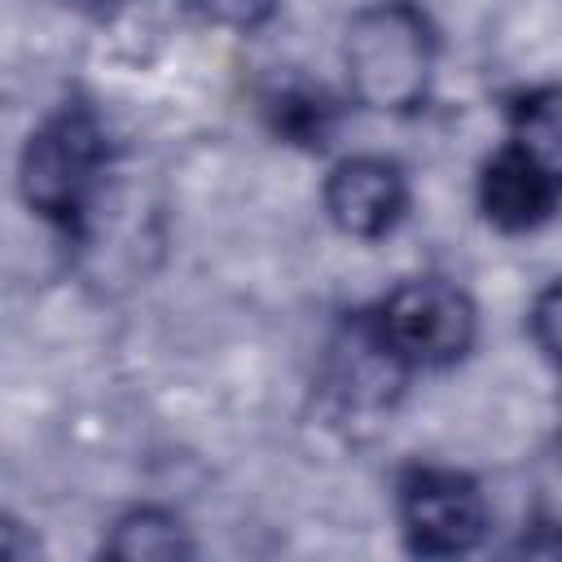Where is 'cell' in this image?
<instances>
[{"mask_svg":"<svg viewBox=\"0 0 562 562\" xmlns=\"http://www.w3.org/2000/svg\"><path fill=\"white\" fill-rule=\"evenodd\" d=\"M325 211L338 233L356 241L386 237L408 211V180L391 158L356 154L325 176Z\"/></svg>","mask_w":562,"mask_h":562,"instance_id":"5b68a950","label":"cell"},{"mask_svg":"<svg viewBox=\"0 0 562 562\" xmlns=\"http://www.w3.org/2000/svg\"><path fill=\"white\" fill-rule=\"evenodd\" d=\"M531 334H536L540 351L553 364H562V281H553L549 290L536 294V303H531Z\"/></svg>","mask_w":562,"mask_h":562,"instance_id":"8fae6325","label":"cell"},{"mask_svg":"<svg viewBox=\"0 0 562 562\" xmlns=\"http://www.w3.org/2000/svg\"><path fill=\"white\" fill-rule=\"evenodd\" d=\"M101 180H105V136L83 105H66L31 132L18 162V184L26 206L44 224L61 233H79L101 198Z\"/></svg>","mask_w":562,"mask_h":562,"instance_id":"7a4b0ae2","label":"cell"},{"mask_svg":"<svg viewBox=\"0 0 562 562\" xmlns=\"http://www.w3.org/2000/svg\"><path fill=\"white\" fill-rule=\"evenodd\" d=\"M558 193H562V180L549 176L540 162H531L514 145L492 154L479 176V206H483L487 224H496L505 233H527V228L544 224L558 206Z\"/></svg>","mask_w":562,"mask_h":562,"instance_id":"52a82bcc","label":"cell"},{"mask_svg":"<svg viewBox=\"0 0 562 562\" xmlns=\"http://www.w3.org/2000/svg\"><path fill=\"white\" fill-rule=\"evenodd\" d=\"M373 325L408 369H443L470 351L479 316L461 285L422 277L391 290L373 307Z\"/></svg>","mask_w":562,"mask_h":562,"instance_id":"3957f363","label":"cell"},{"mask_svg":"<svg viewBox=\"0 0 562 562\" xmlns=\"http://www.w3.org/2000/svg\"><path fill=\"white\" fill-rule=\"evenodd\" d=\"M408 373L413 369L378 334L373 312H360L356 321H347L329 342L325 386L342 408H386L408 382Z\"/></svg>","mask_w":562,"mask_h":562,"instance_id":"8992f818","label":"cell"},{"mask_svg":"<svg viewBox=\"0 0 562 562\" xmlns=\"http://www.w3.org/2000/svg\"><path fill=\"white\" fill-rule=\"evenodd\" d=\"M400 522L417 553H470L487 536V501L457 470H413L400 487Z\"/></svg>","mask_w":562,"mask_h":562,"instance_id":"277c9868","label":"cell"},{"mask_svg":"<svg viewBox=\"0 0 562 562\" xmlns=\"http://www.w3.org/2000/svg\"><path fill=\"white\" fill-rule=\"evenodd\" d=\"M198 13L215 26H228V31H255L263 26L281 0H193Z\"/></svg>","mask_w":562,"mask_h":562,"instance_id":"30bf717a","label":"cell"},{"mask_svg":"<svg viewBox=\"0 0 562 562\" xmlns=\"http://www.w3.org/2000/svg\"><path fill=\"white\" fill-rule=\"evenodd\" d=\"M325 119H329V105L321 97H294V92H281L277 101V123L281 132L290 136H303V140H321L325 136Z\"/></svg>","mask_w":562,"mask_h":562,"instance_id":"7c38bea8","label":"cell"},{"mask_svg":"<svg viewBox=\"0 0 562 562\" xmlns=\"http://www.w3.org/2000/svg\"><path fill=\"white\" fill-rule=\"evenodd\" d=\"M105 553L123 558V562H176V558L193 553V540L176 514L154 509V505H136L110 527Z\"/></svg>","mask_w":562,"mask_h":562,"instance_id":"ba28073f","label":"cell"},{"mask_svg":"<svg viewBox=\"0 0 562 562\" xmlns=\"http://www.w3.org/2000/svg\"><path fill=\"white\" fill-rule=\"evenodd\" d=\"M351 97L373 114H413L435 79V26L413 0H378L342 31Z\"/></svg>","mask_w":562,"mask_h":562,"instance_id":"6da1fadb","label":"cell"},{"mask_svg":"<svg viewBox=\"0 0 562 562\" xmlns=\"http://www.w3.org/2000/svg\"><path fill=\"white\" fill-rule=\"evenodd\" d=\"M509 145L562 180V83L536 88L514 105Z\"/></svg>","mask_w":562,"mask_h":562,"instance_id":"9c48e42d","label":"cell"}]
</instances>
